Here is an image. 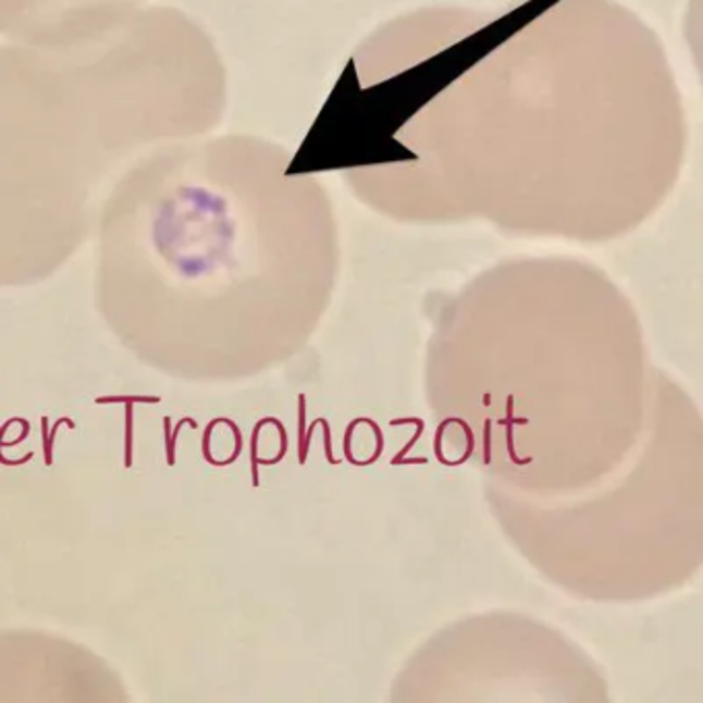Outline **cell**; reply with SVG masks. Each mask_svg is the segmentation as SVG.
I'll return each mask as SVG.
<instances>
[{
    "label": "cell",
    "mask_w": 703,
    "mask_h": 703,
    "mask_svg": "<svg viewBox=\"0 0 703 703\" xmlns=\"http://www.w3.org/2000/svg\"><path fill=\"white\" fill-rule=\"evenodd\" d=\"M373 101V161L355 193L440 202L626 193L656 202L679 176L683 106L665 50L613 0L527 2L504 15L433 9L355 57Z\"/></svg>",
    "instance_id": "cell-1"
},
{
    "label": "cell",
    "mask_w": 703,
    "mask_h": 703,
    "mask_svg": "<svg viewBox=\"0 0 703 703\" xmlns=\"http://www.w3.org/2000/svg\"><path fill=\"white\" fill-rule=\"evenodd\" d=\"M326 190L256 137L165 143L99 211V310L143 359L172 371L195 316L255 276Z\"/></svg>",
    "instance_id": "cell-3"
},
{
    "label": "cell",
    "mask_w": 703,
    "mask_h": 703,
    "mask_svg": "<svg viewBox=\"0 0 703 703\" xmlns=\"http://www.w3.org/2000/svg\"><path fill=\"white\" fill-rule=\"evenodd\" d=\"M225 103L213 39L170 7L59 44H0V285L54 273L137 159L209 133Z\"/></svg>",
    "instance_id": "cell-2"
},
{
    "label": "cell",
    "mask_w": 703,
    "mask_h": 703,
    "mask_svg": "<svg viewBox=\"0 0 703 703\" xmlns=\"http://www.w3.org/2000/svg\"><path fill=\"white\" fill-rule=\"evenodd\" d=\"M143 0H0V36L23 44H59L110 27Z\"/></svg>",
    "instance_id": "cell-4"
}]
</instances>
